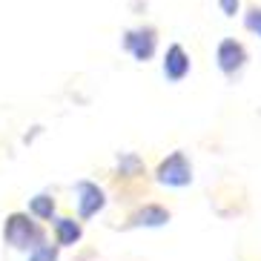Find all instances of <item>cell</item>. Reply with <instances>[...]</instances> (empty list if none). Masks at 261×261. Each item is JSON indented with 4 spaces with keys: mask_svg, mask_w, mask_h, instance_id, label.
<instances>
[{
    "mask_svg": "<svg viewBox=\"0 0 261 261\" xmlns=\"http://www.w3.org/2000/svg\"><path fill=\"white\" fill-rule=\"evenodd\" d=\"M3 241H6L12 250H35L38 244L46 241V230L35 221V215L29 213H9L6 224H3Z\"/></svg>",
    "mask_w": 261,
    "mask_h": 261,
    "instance_id": "obj_1",
    "label": "cell"
},
{
    "mask_svg": "<svg viewBox=\"0 0 261 261\" xmlns=\"http://www.w3.org/2000/svg\"><path fill=\"white\" fill-rule=\"evenodd\" d=\"M155 181L164 184V187H175V190L192 184V164H190V158H187L181 149H175L169 158H164V161L158 164V169H155Z\"/></svg>",
    "mask_w": 261,
    "mask_h": 261,
    "instance_id": "obj_2",
    "label": "cell"
},
{
    "mask_svg": "<svg viewBox=\"0 0 261 261\" xmlns=\"http://www.w3.org/2000/svg\"><path fill=\"white\" fill-rule=\"evenodd\" d=\"M121 43L138 63H146V61H152L155 49H158V29H155V26H135V29H126Z\"/></svg>",
    "mask_w": 261,
    "mask_h": 261,
    "instance_id": "obj_3",
    "label": "cell"
},
{
    "mask_svg": "<svg viewBox=\"0 0 261 261\" xmlns=\"http://www.w3.org/2000/svg\"><path fill=\"white\" fill-rule=\"evenodd\" d=\"M215 61H218V69L224 72L227 77H236L238 72L247 66V49L241 40L236 38H224L215 49Z\"/></svg>",
    "mask_w": 261,
    "mask_h": 261,
    "instance_id": "obj_4",
    "label": "cell"
},
{
    "mask_svg": "<svg viewBox=\"0 0 261 261\" xmlns=\"http://www.w3.org/2000/svg\"><path fill=\"white\" fill-rule=\"evenodd\" d=\"M75 201H77V218H81V221L98 215L100 210L107 207V195H103V190H100L95 181H77L75 184Z\"/></svg>",
    "mask_w": 261,
    "mask_h": 261,
    "instance_id": "obj_5",
    "label": "cell"
},
{
    "mask_svg": "<svg viewBox=\"0 0 261 261\" xmlns=\"http://www.w3.org/2000/svg\"><path fill=\"white\" fill-rule=\"evenodd\" d=\"M161 69H164V77H167L169 84H181V81L190 75L192 61H190V55H187V49L181 46V43H169L167 46Z\"/></svg>",
    "mask_w": 261,
    "mask_h": 261,
    "instance_id": "obj_6",
    "label": "cell"
},
{
    "mask_svg": "<svg viewBox=\"0 0 261 261\" xmlns=\"http://www.w3.org/2000/svg\"><path fill=\"white\" fill-rule=\"evenodd\" d=\"M169 221V210L161 207V204H144L141 210H135V213L126 218V227H164V224Z\"/></svg>",
    "mask_w": 261,
    "mask_h": 261,
    "instance_id": "obj_7",
    "label": "cell"
},
{
    "mask_svg": "<svg viewBox=\"0 0 261 261\" xmlns=\"http://www.w3.org/2000/svg\"><path fill=\"white\" fill-rule=\"evenodd\" d=\"M52 221H55V241H58V247H72L81 241V236H84L81 221H75L69 215H61V218H52Z\"/></svg>",
    "mask_w": 261,
    "mask_h": 261,
    "instance_id": "obj_8",
    "label": "cell"
},
{
    "mask_svg": "<svg viewBox=\"0 0 261 261\" xmlns=\"http://www.w3.org/2000/svg\"><path fill=\"white\" fill-rule=\"evenodd\" d=\"M29 215H35V218H40V221H52V215H55V198H52V195H46V192L35 195V198L29 201Z\"/></svg>",
    "mask_w": 261,
    "mask_h": 261,
    "instance_id": "obj_9",
    "label": "cell"
},
{
    "mask_svg": "<svg viewBox=\"0 0 261 261\" xmlns=\"http://www.w3.org/2000/svg\"><path fill=\"white\" fill-rule=\"evenodd\" d=\"M118 169H121V175L135 178V175H141V172H144V164H141L138 155L126 152V155H118Z\"/></svg>",
    "mask_w": 261,
    "mask_h": 261,
    "instance_id": "obj_10",
    "label": "cell"
},
{
    "mask_svg": "<svg viewBox=\"0 0 261 261\" xmlns=\"http://www.w3.org/2000/svg\"><path fill=\"white\" fill-rule=\"evenodd\" d=\"M58 253H61L58 244L43 241V244H38L35 250H29V261H58Z\"/></svg>",
    "mask_w": 261,
    "mask_h": 261,
    "instance_id": "obj_11",
    "label": "cell"
},
{
    "mask_svg": "<svg viewBox=\"0 0 261 261\" xmlns=\"http://www.w3.org/2000/svg\"><path fill=\"white\" fill-rule=\"evenodd\" d=\"M244 26L253 35H258L261 38V6H253V9H247V15H244Z\"/></svg>",
    "mask_w": 261,
    "mask_h": 261,
    "instance_id": "obj_12",
    "label": "cell"
},
{
    "mask_svg": "<svg viewBox=\"0 0 261 261\" xmlns=\"http://www.w3.org/2000/svg\"><path fill=\"white\" fill-rule=\"evenodd\" d=\"M218 9H221L227 17H236L238 9H241V0H218Z\"/></svg>",
    "mask_w": 261,
    "mask_h": 261,
    "instance_id": "obj_13",
    "label": "cell"
}]
</instances>
